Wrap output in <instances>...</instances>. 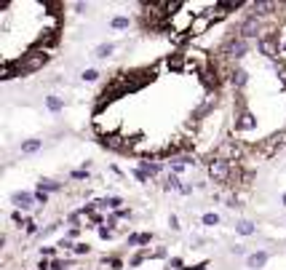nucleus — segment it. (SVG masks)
<instances>
[{
	"instance_id": "nucleus-21",
	"label": "nucleus",
	"mask_w": 286,
	"mask_h": 270,
	"mask_svg": "<svg viewBox=\"0 0 286 270\" xmlns=\"http://www.w3.org/2000/svg\"><path fill=\"white\" fill-rule=\"evenodd\" d=\"M99 70H94V67H89V70H83V73H80V80H83V83H97V80H99Z\"/></svg>"
},
{
	"instance_id": "nucleus-27",
	"label": "nucleus",
	"mask_w": 286,
	"mask_h": 270,
	"mask_svg": "<svg viewBox=\"0 0 286 270\" xmlns=\"http://www.w3.org/2000/svg\"><path fill=\"white\" fill-rule=\"evenodd\" d=\"M99 238H113V228H107V225H99Z\"/></svg>"
},
{
	"instance_id": "nucleus-31",
	"label": "nucleus",
	"mask_w": 286,
	"mask_h": 270,
	"mask_svg": "<svg viewBox=\"0 0 286 270\" xmlns=\"http://www.w3.org/2000/svg\"><path fill=\"white\" fill-rule=\"evenodd\" d=\"M70 177H73V179H89V171L86 169H78V171L70 174Z\"/></svg>"
},
{
	"instance_id": "nucleus-28",
	"label": "nucleus",
	"mask_w": 286,
	"mask_h": 270,
	"mask_svg": "<svg viewBox=\"0 0 286 270\" xmlns=\"http://www.w3.org/2000/svg\"><path fill=\"white\" fill-rule=\"evenodd\" d=\"M228 252H230V254H235V257H249V254H246V249H244V246H238V243H235V246H230Z\"/></svg>"
},
{
	"instance_id": "nucleus-3",
	"label": "nucleus",
	"mask_w": 286,
	"mask_h": 270,
	"mask_svg": "<svg viewBox=\"0 0 286 270\" xmlns=\"http://www.w3.org/2000/svg\"><path fill=\"white\" fill-rule=\"evenodd\" d=\"M262 21H259V16H246L244 21H241V27H238V38H244V40H252V38H262Z\"/></svg>"
},
{
	"instance_id": "nucleus-29",
	"label": "nucleus",
	"mask_w": 286,
	"mask_h": 270,
	"mask_svg": "<svg viewBox=\"0 0 286 270\" xmlns=\"http://www.w3.org/2000/svg\"><path fill=\"white\" fill-rule=\"evenodd\" d=\"M35 204H49V193H43V190H38V193H35Z\"/></svg>"
},
{
	"instance_id": "nucleus-23",
	"label": "nucleus",
	"mask_w": 286,
	"mask_h": 270,
	"mask_svg": "<svg viewBox=\"0 0 286 270\" xmlns=\"http://www.w3.org/2000/svg\"><path fill=\"white\" fill-rule=\"evenodd\" d=\"M182 185H185V182H182L180 177H177V174H169V177H166V185H163V187H166V190H182Z\"/></svg>"
},
{
	"instance_id": "nucleus-9",
	"label": "nucleus",
	"mask_w": 286,
	"mask_h": 270,
	"mask_svg": "<svg viewBox=\"0 0 286 270\" xmlns=\"http://www.w3.org/2000/svg\"><path fill=\"white\" fill-rule=\"evenodd\" d=\"M252 128H257V118L249 110H241L235 118V131H252Z\"/></svg>"
},
{
	"instance_id": "nucleus-12",
	"label": "nucleus",
	"mask_w": 286,
	"mask_h": 270,
	"mask_svg": "<svg viewBox=\"0 0 286 270\" xmlns=\"http://www.w3.org/2000/svg\"><path fill=\"white\" fill-rule=\"evenodd\" d=\"M139 169L147 174V177H158V174L163 171V166L158 161H150V158H145V161H139Z\"/></svg>"
},
{
	"instance_id": "nucleus-2",
	"label": "nucleus",
	"mask_w": 286,
	"mask_h": 270,
	"mask_svg": "<svg viewBox=\"0 0 286 270\" xmlns=\"http://www.w3.org/2000/svg\"><path fill=\"white\" fill-rule=\"evenodd\" d=\"M209 177H211V182H217V185H228L233 179V163L219 161V158L209 161Z\"/></svg>"
},
{
	"instance_id": "nucleus-34",
	"label": "nucleus",
	"mask_w": 286,
	"mask_h": 270,
	"mask_svg": "<svg viewBox=\"0 0 286 270\" xmlns=\"http://www.w3.org/2000/svg\"><path fill=\"white\" fill-rule=\"evenodd\" d=\"M25 233H27V236H35V233H38V225H35V222H30V225L25 228Z\"/></svg>"
},
{
	"instance_id": "nucleus-36",
	"label": "nucleus",
	"mask_w": 286,
	"mask_h": 270,
	"mask_svg": "<svg viewBox=\"0 0 286 270\" xmlns=\"http://www.w3.org/2000/svg\"><path fill=\"white\" fill-rule=\"evenodd\" d=\"M75 11H78V14H86L89 6H86V3H75Z\"/></svg>"
},
{
	"instance_id": "nucleus-15",
	"label": "nucleus",
	"mask_w": 286,
	"mask_h": 270,
	"mask_svg": "<svg viewBox=\"0 0 286 270\" xmlns=\"http://www.w3.org/2000/svg\"><path fill=\"white\" fill-rule=\"evenodd\" d=\"M38 190H43V193H59V190H62V185H59L56 179L40 177V179H38Z\"/></svg>"
},
{
	"instance_id": "nucleus-38",
	"label": "nucleus",
	"mask_w": 286,
	"mask_h": 270,
	"mask_svg": "<svg viewBox=\"0 0 286 270\" xmlns=\"http://www.w3.org/2000/svg\"><path fill=\"white\" fill-rule=\"evenodd\" d=\"M152 257H166V249H163V246H158V249L152 252Z\"/></svg>"
},
{
	"instance_id": "nucleus-16",
	"label": "nucleus",
	"mask_w": 286,
	"mask_h": 270,
	"mask_svg": "<svg viewBox=\"0 0 286 270\" xmlns=\"http://www.w3.org/2000/svg\"><path fill=\"white\" fill-rule=\"evenodd\" d=\"M113 54H115V43H99L97 49H94V56H97V59H110Z\"/></svg>"
},
{
	"instance_id": "nucleus-13",
	"label": "nucleus",
	"mask_w": 286,
	"mask_h": 270,
	"mask_svg": "<svg viewBox=\"0 0 286 270\" xmlns=\"http://www.w3.org/2000/svg\"><path fill=\"white\" fill-rule=\"evenodd\" d=\"M43 147V139H25V142L19 145V150H21V155H35Z\"/></svg>"
},
{
	"instance_id": "nucleus-7",
	"label": "nucleus",
	"mask_w": 286,
	"mask_h": 270,
	"mask_svg": "<svg viewBox=\"0 0 286 270\" xmlns=\"http://www.w3.org/2000/svg\"><path fill=\"white\" fill-rule=\"evenodd\" d=\"M11 204L16 206V211H30L35 206V193L16 190V193H11Z\"/></svg>"
},
{
	"instance_id": "nucleus-8",
	"label": "nucleus",
	"mask_w": 286,
	"mask_h": 270,
	"mask_svg": "<svg viewBox=\"0 0 286 270\" xmlns=\"http://www.w3.org/2000/svg\"><path fill=\"white\" fill-rule=\"evenodd\" d=\"M268 262H270V252H265V249L249 252V257H246V267H249V270H262Z\"/></svg>"
},
{
	"instance_id": "nucleus-35",
	"label": "nucleus",
	"mask_w": 286,
	"mask_h": 270,
	"mask_svg": "<svg viewBox=\"0 0 286 270\" xmlns=\"http://www.w3.org/2000/svg\"><path fill=\"white\" fill-rule=\"evenodd\" d=\"M56 249H54V246H43V249H40V254H46V257H51Z\"/></svg>"
},
{
	"instance_id": "nucleus-33",
	"label": "nucleus",
	"mask_w": 286,
	"mask_h": 270,
	"mask_svg": "<svg viewBox=\"0 0 286 270\" xmlns=\"http://www.w3.org/2000/svg\"><path fill=\"white\" fill-rule=\"evenodd\" d=\"M169 267L171 270H180L182 267V260H180V257H174V260H169Z\"/></svg>"
},
{
	"instance_id": "nucleus-39",
	"label": "nucleus",
	"mask_w": 286,
	"mask_h": 270,
	"mask_svg": "<svg viewBox=\"0 0 286 270\" xmlns=\"http://www.w3.org/2000/svg\"><path fill=\"white\" fill-rule=\"evenodd\" d=\"M281 206L286 209V193H281Z\"/></svg>"
},
{
	"instance_id": "nucleus-25",
	"label": "nucleus",
	"mask_w": 286,
	"mask_h": 270,
	"mask_svg": "<svg viewBox=\"0 0 286 270\" xmlns=\"http://www.w3.org/2000/svg\"><path fill=\"white\" fill-rule=\"evenodd\" d=\"M51 267H54V270H70V267H73V262H67V260H54Z\"/></svg>"
},
{
	"instance_id": "nucleus-17",
	"label": "nucleus",
	"mask_w": 286,
	"mask_h": 270,
	"mask_svg": "<svg viewBox=\"0 0 286 270\" xmlns=\"http://www.w3.org/2000/svg\"><path fill=\"white\" fill-rule=\"evenodd\" d=\"M150 241H152V233H131L126 238L128 246H142V243H150Z\"/></svg>"
},
{
	"instance_id": "nucleus-37",
	"label": "nucleus",
	"mask_w": 286,
	"mask_h": 270,
	"mask_svg": "<svg viewBox=\"0 0 286 270\" xmlns=\"http://www.w3.org/2000/svg\"><path fill=\"white\" fill-rule=\"evenodd\" d=\"M180 193H182V195H190V193H193V185H187V182H185V185H182V190H180Z\"/></svg>"
},
{
	"instance_id": "nucleus-18",
	"label": "nucleus",
	"mask_w": 286,
	"mask_h": 270,
	"mask_svg": "<svg viewBox=\"0 0 286 270\" xmlns=\"http://www.w3.org/2000/svg\"><path fill=\"white\" fill-rule=\"evenodd\" d=\"M211 25V19L209 16H198L193 25H190V35H201V32H206V27Z\"/></svg>"
},
{
	"instance_id": "nucleus-22",
	"label": "nucleus",
	"mask_w": 286,
	"mask_h": 270,
	"mask_svg": "<svg viewBox=\"0 0 286 270\" xmlns=\"http://www.w3.org/2000/svg\"><path fill=\"white\" fill-rule=\"evenodd\" d=\"M110 27L113 30H128L131 27V19L128 16H113L110 19Z\"/></svg>"
},
{
	"instance_id": "nucleus-19",
	"label": "nucleus",
	"mask_w": 286,
	"mask_h": 270,
	"mask_svg": "<svg viewBox=\"0 0 286 270\" xmlns=\"http://www.w3.org/2000/svg\"><path fill=\"white\" fill-rule=\"evenodd\" d=\"M46 107H49L51 112H59V110L64 107V99L56 97V94H49V97H46Z\"/></svg>"
},
{
	"instance_id": "nucleus-10",
	"label": "nucleus",
	"mask_w": 286,
	"mask_h": 270,
	"mask_svg": "<svg viewBox=\"0 0 286 270\" xmlns=\"http://www.w3.org/2000/svg\"><path fill=\"white\" fill-rule=\"evenodd\" d=\"M233 228H235L238 236H244V238H249V236H257V225H254L252 219H238Z\"/></svg>"
},
{
	"instance_id": "nucleus-14",
	"label": "nucleus",
	"mask_w": 286,
	"mask_h": 270,
	"mask_svg": "<svg viewBox=\"0 0 286 270\" xmlns=\"http://www.w3.org/2000/svg\"><path fill=\"white\" fill-rule=\"evenodd\" d=\"M252 8H254V16H265V14H273V8H278V6L270 3V0H254Z\"/></svg>"
},
{
	"instance_id": "nucleus-40",
	"label": "nucleus",
	"mask_w": 286,
	"mask_h": 270,
	"mask_svg": "<svg viewBox=\"0 0 286 270\" xmlns=\"http://www.w3.org/2000/svg\"><path fill=\"white\" fill-rule=\"evenodd\" d=\"M283 228H286V219H283Z\"/></svg>"
},
{
	"instance_id": "nucleus-32",
	"label": "nucleus",
	"mask_w": 286,
	"mask_h": 270,
	"mask_svg": "<svg viewBox=\"0 0 286 270\" xmlns=\"http://www.w3.org/2000/svg\"><path fill=\"white\" fill-rule=\"evenodd\" d=\"M169 67H174V70H180V67H182V56H174V59H171V56H169Z\"/></svg>"
},
{
	"instance_id": "nucleus-4",
	"label": "nucleus",
	"mask_w": 286,
	"mask_h": 270,
	"mask_svg": "<svg viewBox=\"0 0 286 270\" xmlns=\"http://www.w3.org/2000/svg\"><path fill=\"white\" fill-rule=\"evenodd\" d=\"M238 152H241V147H238V142L235 139H225V142L214 150V158H219V161H235L238 158Z\"/></svg>"
},
{
	"instance_id": "nucleus-20",
	"label": "nucleus",
	"mask_w": 286,
	"mask_h": 270,
	"mask_svg": "<svg viewBox=\"0 0 286 270\" xmlns=\"http://www.w3.org/2000/svg\"><path fill=\"white\" fill-rule=\"evenodd\" d=\"M201 222H204V225H206V228H217V225H219V222H222V217L217 214V211H206V214H204V217H201Z\"/></svg>"
},
{
	"instance_id": "nucleus-11",
	"label": "nucleus",
	"mask_w": 286,
	"mask_h": 270,
	"mask_svg": "<svg viewBox=\"0 0 286 270\" xmlns=\"http://www.w3.org/2000/svg\"><path fill=\"white\" fill-rule=\"evenodd\" d=\"M230 83H233V88L241 91L249 83V73H246V70H241V67H235L233 73H230Z\"/></svg>"
},
{
	"instance_id": "nucleus-1",
	"label": "nucleus",
	"mask_w": 286,
	"mask_h": 270,
	"mask_svg": "<svg viewBox=\"0 0 286 270\" xmlns=\"http://www.w3.org/2000/svg\"><path fill=\"white\" fill-rule=\"evenodd\" d=\"M49 62V54L46 51H38V49H32L27 51L21 59H16V73L19 75H30V73H38V70Z\"/></svg>"
},
{
	"instance_id": "nucleus-5",
	"label": "nucleus",
	"mask_w": 286,
	"mask_h": 270,
	"mask_svg": "<svg viewBox=\"0 0 286 270\" xmlns=\"http://www.w3.org/2000/svg\"><path fill=\"white\" fill-rule=\"evenodd\" d=\"M257 51H259V54H265L268 59H276V56L281 54V49H278V38H273V35H262V38L257 40Z\"/></svg>"
},
{
	"instance_id": "nucleus-24",
	"label": "nucleus",
	"mask_w": 286,
	"mask_h": 270,
	"mask_svg": "<svg viewBox=\"0 0 286 270\" xmlns=\"http://www.w3.org/2000/svg\"><path fill=\"white\" fill-rule=\"evenodd\" d=\"M104 204H107V209H113V211H121V209H123V198L110 195V198H104Z\"/></svg>"
},
{
	"instance_id": "nucleus-6",
	"label": "nucleus",
	"mask_w": 286,
	"mask_h": 270,
	"mask_svg": "<svg viewBox=\"0 0 286 270\" xmlns=\"http://www.w3.org/2000/svg\"><path fill=\"white\" fill-rule=\"evenodd\" d=\"M249 49H252V40H244V38H230L228 40V56L230 59H244V56L249 54Z\"/></svg>"
},
{
	"instance_id": "nucleus-26",
	"label": "nucleus",
	"mask_w": 286,
	"mask_h": 270,
	"mask_svg": "<svg viewBox=\"0 0 286 270\" xmlns=\"http://www.w3.org/2000/svg\"><path fill=\"white\" fill-rule=\"evenodd\" d=\"M169 228H171L174 233H180V230H182V225H180V217H177V214H169Z\"/></svg>"
},
{
	"instance_id": "nucleus-30",
	"label": "nucleus",
	"mask_w": 286,
	"mask_h": 270,
	"mask_svg": "<svg viewBox=\"0 0 286 270\" xmlns=\"http://www.w3.org/2000/svg\"><path fill=\"white\" fill-rule=\"evenodd\" d=\"M75 254H89L91 252V246L89 243H75V249H73Z\"/></svg>"
}]
</instances>
